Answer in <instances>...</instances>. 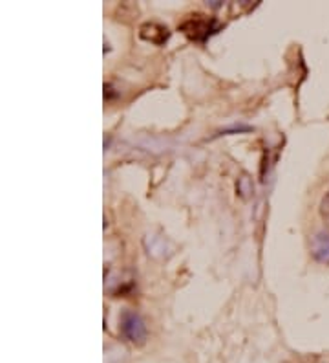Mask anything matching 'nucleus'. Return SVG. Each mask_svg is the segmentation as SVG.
Instances as JSON below:
<instances>
[{
	"mask_svg": "<svg viewBox=\"0 0 329 363\" xmlns=\"http://www.w3.org/2000/svg\"><path fill=\"white\" fill-rule=\"evenodd\" d=\"M311 253L315 261L322 262V264H329V233L322 231L316 233L311 240Z\"/></svg>",
	"mask_w": 329,
	"mask_h": 363,
	"instance_id": "4",
	"label": "nucleus"
},
{
	"mask_svg": "<svg viewBox=\"0 0 329 363\" xmlns=\"http://www.w3.org/2000/svg\"><path fill=\"white\" fill-rule=\"evenodd\" d=\"M119 328H121V334H123L128 341H132V343H137V345H139V343H143V341L146 340V325L145 321H143V318H141L139 314H136V312H123Z\"/></svg>",
	"mask_w": 329,
	"mask_h": 363,
	"instance_id": "2",
	"label": "nucleus"
},
{
	"mask_svg": "<svg viewBox=\"0 0 329 363\" xmlns=\"http://www.w3.org/2000/svg\"><path fill=\"white\" fill-rule=\"evenodd\" d=\"M139 37L143 40H146V43H150V45L163 46L171 39V31H168L167 26L150 21V23H145L139 26Z\"/></svg>",
	"mask_w": 329,
	"mask_h": 363,
	"instance_id": "3",
	"label": "nucleus"
},
{
	"mask_svg": "<svg viewBox=\"0 0 329 363\" xmlns=\"http://www.w3.org/2000/svg\"><path fill=\"white\" fill-rule=\"evenodd\" d=\"M321 215H322V218H324V220L329 224V191L325 193V196L322 199V202H321Z\"/></svg>",
	"mask_w": 329,
	"mask_h": 363,
	"instance_id": "5",
	"label": "nucleus"
},
{
	"mask_svg": "<svg viewBox=\"0 0 329 363\" xmlns=\"http://www.w3.org/2000/svg\"><path fill=\"white\" fill-rule=\"evenodd\" d=\"M219 23L214 17L203 13H194L185 18L180 24V31L185 37H189L194 43H205L209 37H212L219 30Z\"/></svg>",
	"mask_w": 329,
	"mask_h": 363,
	"instance_id": "1",
	"label": "nucleus"
}]
</instances>
